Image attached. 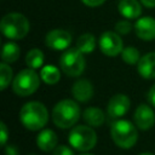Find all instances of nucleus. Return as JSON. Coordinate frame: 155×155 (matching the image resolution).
Instances as JSON below:
<instances>
[{
	"label": "nucleus",
	"mask_w": 155,
	"mask_h": 155,
	"mask_svg": "<svg viewBox=\"0 0 155 155\" xmlns=\"http://www.w3.org/2000/svg\"><path fill=\"white\" fill-rule=\"evenodd\" d=\"M45 42L50 48L65 50L71 42V36L65 30L54 29V30H51L50 33H47V35L45 38Z\"/></svg>",
	"instance_id": "1a4fd4ad"
},
{
	"label": "nucleus",
	"mask_w": 155,
	"mask_h": 155,
	"mask_svg": "<svg viewBox=\"0 0 155 155\" xmlns=\"http://www.w3.org/2000/svg\"><path fill=\"white\" fill-rule=\"evenodd\" d=\"M99 47L102 52L107 56L114 57L122 52V40L119 34L114 31H105L101 35L99 39Z\"/></svg>",
	"instance_id": "6e6552de"
},
{
	"label": "nucleus",
	"mask_w": 155,
	"mask_h": 155,
	"mask_svg": "<svg viewBox=\"0 0 155 155\" xmlns=\"http://www.w3.org/2000/svg\"><path fill=\"white\" fill-rule=\"evenodd\" d=\"M68 139L74 149L79 151H87L96 145L97 134L88 126H76L70 131Z\"/></svg>",
	"instance_id": "39448f33"
},
{
	"label": "nucleus",
	"mask_w": 155,
	"mask_h": 155,
	"mask_svg": "<svg viewBox=\"0 0 155 155\" xmlns=\"http://www.w3.org/2000/svg\"><path fill=\"white\" fill-rule=\"evenodd\" d=\"M53 155H74L73 150L65 145H58L53 149Z\"/></svg>",
	"instance_id": "393cba45"
},
{
	"label": "nucleus",
	"mask_w": 155,
	"mask_h": 155,
	"mask_svg": "<svg viewBox=\"0 0 155 155\" xmlns=\"http://www.w3.org/2000/svg\"><path fill=\"white\" fill-rule=\"evenodd\" d=\"M139 155H153V154H150V153H143V154H139Z\"/></svg>",
	"instance_id": "7c9ffc66"
},
{
	"label": "nucleus",
	"mask_w": 155,
	"mask_h": 155,
	"mask_svg": "<svg viewBox=\"0 0 155 155\" xmlns=\"http://www.w3.org/2000/svg\"><path fill=\"white\" fill-rule=\"evenodd\" d=\"M138 73L144 79H154L155 78V52H149L140 57L138 64Z\"/></svg>",
	"instance_id": "ddd939ff"
},
{
	"label": "nucleus",
	"mask_w": 155,
	"mask_h": 155,
	"mask_svg": "<svg viewBox=\"0 0 155 155\" xmlns=\"http://www.w3.org/2000/svg\"><path fill=\"white\" fill-rule=\"evenodd\" d=\"M130 109V98L125 94H115L108 103V114L110 117H120L125 115Z\"/></svg>",
	"instance_id": "9b49d317"
},
{
	"label": "nucleus",
	"mask_w": 155,
	"mask_h": 155,
	"mask_svg": "<svg viewBox=\"0 0 155 155\" xmlns=\"http://www.w3.org/2000/svg\"><path fill=\"white\" fill-rule=\"evenodd\" d=\"M121 54H122L124 62H126L127 64H131V65L138 64V62L140 59L139 52L134 47H126V48H124L122 52H121Z\"/></svg>",
	"instance_id": "4be33fe9"
},
{
	"label": "nucleus",
	"mask_w": 155,
	"mask_h": 155,
	"mask_svg": "<svg viewBox=\"0 0 155 155\" xmlns=\"http://www.w3.org/2000/svg\"><path fill=\"white\" fill-rule=\"evenodd\" d=\"M30 155H34V154H30Z\"/></svg>",
	"instance_id": "473e14b6"
},
{
	"label": "nucleus",
	"mask_w": 155,
	"mask_h": 155,
	"mask_svg": "<svg viewBox=\"0 0 155 155\" xmlns=\"http://www.w3.org/2000/svg\"><path fill=\"white\" fill-rule=\"evenodd\" d=\"M105 0H82V2L90 7H96V6H99L104 2Z\"/></svg>",
	"instance_id": "cd10ccee"
},
{
	"label": "nucleus",
	"mask_w": 155,
	"mask_h": 155,
	"mask_svg": "<svg viewBox=\"0 0 155 155\" xmlns=\"http://www.w3.org/2000/svg\"><path fill=\"white\" fill-rule=\"evenodd\" d=\"M119 12L128 19H133L139 17L142 13V6L137 0H121L119 2Z\"/></svg>",
	"instance_id": "2eb2a0df"
},
{
	"label": "nucleus",
	"mask_w": 155,
	"mask_h": 155,
	"mask_svg": "<svg viewBox=\"0 0 155 155\" xmlns=\"http://www.w3.org/2000/svg\"><path fill=\"white\" fill-rule=\"evenodd\" d=\"M25 63L30 69L40 68L44 63V53L39 48H33L27 53Z\"/></svg>",
	"instance_id": "412c9836"
},
{
	"label": "nucleus",
	"mask_w": 155,
	"mask_h": 155,
	"mask_svg": "<svg viewBox=\"0 0 155 155\" xmlns=\"http://www.w3.org/2000/svg\"><path fill=\"white\" fill-rule=\"evenodd\" d=\"M39 84V75L34 71V69H24L16 75L12 82V87L16 94L25 97L34 93L38 90Z\"/></svg>",
	"instance_id": "423d86ee"
},
{
	"label": "nucleus",
	"mask_w": 155,
	"mask_h": 155,
	"mask_svg": "<svg viewBox=\"0 0 155 155\" xmlns=\"http://www.w3.org/2000/svg\"><path fill=\"white\" fill-rule=\"evenodd\" d=\"M0 28H1V33L6 38L12 40H18V39H23L28 34L29 22L22 13L12 12L2 17Z\"/></svg>",
	"instance_id": "7ed1b4c3"
},
{
	"label": "nucleus",
	"mask_w": 155,
	"mask_h": 155,
	"mask_svg": "<svg viewBox=\"0 0 155 155\" xmlns=\"http://www.w3.org/2000/svg\"><path fill=\"white\" fill-rule=\"evenodd\" d=\"M133 119H134L137 127L140 130H144V131L151 128L153 125L155 124V114H154L153 109L147 104H140L136 109Z\"/></svg>",
	"instance_id": "9d476101"
},
{
	"label": "nucleus",
	"mask_w": 155,
	"mask_h": 155,
	"mask_svg": "<svg viewBox=\"0 0 155 155\" xmlns=\"http://www.w3.org/2000/svg\"><path fill=\"white\" fill-rule=\"evenodd\" d=\"M111 138L120 148H131L136 144L138 133L132 122L127 120H117L111 126Z\"/></svg>",
	"instance_id": "20e7f679"
},
{
	"label": "nucleus",
	"mask_w": 155,
	"mask_h": 155,
	"mask_svg": "<svg viewBox=\"0 0 155 155\" xmlns=\"http://www.w3.org/2000/svg\"><path fill=\"white\" fill-rule=\"evenodd\" d=\"M40 75H41L42 81L46 82V84H50V85H53V84L58 82V80L61 78L59 70L54 65H45L41 69Z\"/></svg>",
	"instance_id": "aec40b11"
},
{
	"label": "nucleus",
	"mask_w": 155,
	"mask_h": 155,
	"mask_svg": "<svg viewBox=\"0 0 155 155\" xmlns=\"http://www.w3.org/2000/svg\"><path fill=\"white\" fill-rule=\"evenodd\" d=\"M82 155H91V154H82Z\"/></svg>",
	"instance_id": "2f4dec72"
},
{
	"label": "nucleus",
	"mask_w": 155,
	"mask_h": 155,
	"mask_svg": "<svg viewBox=\"0 0 155 155\" xmlns=\"http://www.w3.org/2000/svg\"><path fill=\"white\" fill-rule=\"evenodd\" d=\"M94 47H96V39L92 34L86 33V34H82L79 36V39L76 41V48L79 51H81L84 54L92 53Z\"/></svg>",
	"instance_id": "a211bd4d"
},
{
	"label": "nucleus",
	"mask_w": 155,
	"mask_h": 155,
	"mask_svg": "<svg viewBox=\"0 0 155 155\" xmlns=\"http://www.w3.org/2000/svg\"><path fill=\"white\" fill-rule=\"evenodd\" d=\"M84 120L87 122V125L92 127H97V126L103 125L105 116H104V113L99 108L90 107L84 111Z\"/></svg>",
	"instance_id": "f3484780"
},
{
	"label": "nucleus",
	"mask_w": 155,
	"mask_h": 155,
	"mask_svg": "<svg viewBox=\"0 0 155 155\" xmlns=\"http://www.w3.org/2000/svg\"><path fill=\"white\" fill-rule=\"evenodd\" d=\"M19 46L15 42H6L2 47V53H1V59L5 63H12L19 57Z\"/></svg>",
	"instance_id": "6ab92c4d"
},
{
	"label": "nucleus",
	"mask_w": 155,
	"mask_h": 155,
	"mask_svg": "<svg viewBox=\"0 0 155 155\" xmlns=\"http://www.w3.org/2000/svg\"><path fill=\"white\" fill-rule=\"evenodd\" d=\"M17 150L15 147H7L6 148V155H17Z\"/></svg>",
	"instance_id": "c756f323"
},
{
	"label": "nucleus",
	"mask_w": 155,
	"mask_h": 155,
	"mask_svg": "<svg viewBox=\"0 0 155 155\" xmlns=\"http://www.w3.org/2000/svg\"><path fill=\"white\" fill-rule=\"evenodd\" d=\"M138 38L143 40L155 39V19L151 17H142L136 22L134 25Z\"/></svg>",
	"instance_id": "f8f14e48"
},
{
	"label": "nucleus",
	"mask_w": 155,
	"mask_h": 155,
	"mask_svg": "<svg viewBox=\"0 0 155 155\" xmlns=\"http://www.w3.org/2000/svg\"><path fill=\"white\" fill-rule=\"evenodd\" d=\"M148 101L150 102V104L155 108V85L151 86V88L148 92Z\"/></svg>",
	"instance_id": "bb28decb"
},
{
	"label": "nucleus",
	"mask_w": 155,
	"mask_h": 155,
	"mask_svg": "<svg viewBox=\"0 0 155 155\" xmlns=\"http://www.w3.org/2000/svg\"><path fill=\"white\" fill-rule=\"evenodd\" d=\"M11 79H12V69L10 68V65L5 62H2L0 64V86H1V90H5L10 82H11Z\"/></svg>",
	"instance_id": "5701e85b"
},
{
	"label": "nucleus",
	"mask_w": 155,
	"mask_h": 155,
	"mask_svg": "<svg viewBox=\"0 0 155 155\" xmlns=\"http://www.w3.org/2000/svg\"><path fill=\"white\" fill-rule=\"evenodd\" d=\"M59 64L62 70L68 76H79L85 69L84 53L78 48H68L64 53H62Z\"/></svg>",
	"instance_id": "0eeeda50"
},
{
	"label": "nucleus",
	"mask_w": 155,
	"mask_h": 155,
	"mask_svg": "<svg viewBox=\"0 0 155 155\" xmlns=\"http://www.w3.org/2000/svg\"><path fill=\"white\" fill-rule=\"evenodd\" d=\"M19 119L25 128L30 131L40 130L46 125L48 120L47 109L40 102H29L22 107Z\"/></svg>",
	"instance_id": "f257e3e1"
},
{
	"label": "nucleus",
	"mask_w": 155,
	"mask_h": 155,
	"mask_svg": "<svg viewBox=\"0 0 155 155\" xmlns=\"http://www.w3.org/2000/svg\"><path fill=\"white\" fill-rule=\"evenodd\" d=\"M36 144L42 151L53 150L57 145V134L52 130H42L36 137Z\"/></svg>",
	"instance_id": "dca6fc26"
},
{
	"label": "nucleus",
	"mask_w": 155,
	"mask_h": 155,
	"mask_svg": "<svg viewBox=\"0 0 155 155\" xmlns=\"http://www.w3.org/2000/svg\"><path fill=\"white\" fill-rule=\"evenodd\" d=\"M73 96L79 102H87L93 96V87L88 80H79L73 85Z\"/></svg>",
	"instance_id": "4468645a"
},
{
	"label": "nucleus",
	"mask_w": 155,
	"mask_h": 155,
	"mask_svg": "<svg viewBox=\"0 0 155 155\" xmlns=\"http://www.w3.org/2000/svg\"><path fill=\"white\" fill-rule=\"evenodd\" d=\"M80 116V108L76 102L71 99H63L56 104L52 111V119L56 126L61 128H69L78 121Z\"/></svg>",
	"instance_id": "f03ea898"
},
{
	"label": "nucleus",
	"mask_w": 155,
	"mask_h": 155,
	"mask_svg": "<svg viewBox=\"0 0 155 155\" xmlns=\"http://www.w3.org/2000/svg\"><path fill=\"white\" fill-rule=\"evenodd\" d=\"M131 29H132L131 23H128V22H126V21H120V22H117L116 25H115L116 33H117V34H121V35L128 34V33L131 31Z\"/></svg>",
	"instance_id": "b1692460"
},
{
	"label": "nucleus",
	"mask_w": 155,
	"mask_h": 155,
	"mask_svg": "<svg viewBox=\"0 0 155 155\" xmlns=\"http://www.w3.org/2000/svg\"><path fill=\"white\" fill-rule=\"evenodd\" d=\"M0 126H1V131H0V133H1V145H5L6 144V140H7V136H8V133H7V127H6V125H5V122H2L1 121V124H0Z\"/></svg>",
	"instance_id": "a878e982"
},
{
	"label": "nucleus",
	"mask_w": 155,
	"mask_h": 155,
	"mask_svg": "<svg viewBox=\"0 0 155 155\" xmlns=\"http://www.w3.org/2000/svg\"><path fill=\"white\" fill-rule=\"evenodd\" d=\"M140 1L147 7H155V0H140Z\"/></svg>",
	"instance_id": "c85d7f7f"
}]
</instances>
